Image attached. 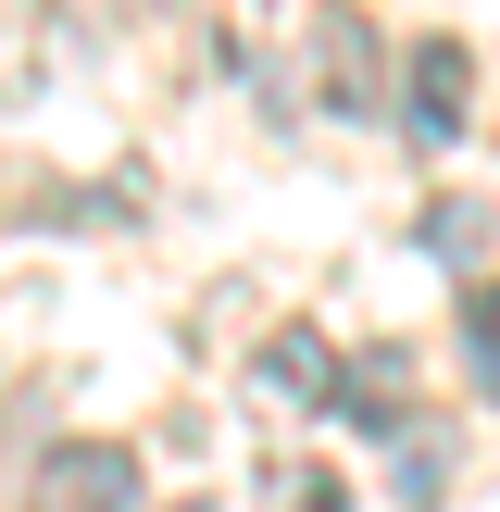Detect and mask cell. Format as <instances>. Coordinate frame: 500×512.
<instances>
[{"label": "cell", "mask_w": 500, "mask_h": 512, "mask_svg": "<svg viewBox=\"0 0 500 512\" xmlns=\"http://www.w3.org/2000/svg\"><path fill=\"white\" fill-rule=\"evenodd\" d=\"M25 512H150V475H138L125 438H63L25 475Z\"/></svg>", "instance_id": "6da1fadb"}, {"label": "cell", "mask_w": 500, "mask_h": 512, "mask_svg": "<svg viewBox=\"0 0 500 512\" xmlns=\"http://www.w3.org/2000/svg\"><path fill=\"white\" fill-rule=\"evenodd\" d=\"M463 113H475V50L463 38H413V50H400V138H413V150H450Z\"/></svg>", "instance_id": "7a4b0ae2"}, {"label": "cell", "mask_w": 500, "mask_h": 512, "mask_svg": "<svg viewBox=\"0 0 500 512\" xmlns=\"http://www.w3.org/2000/svg\"><path fill=\"white\" fill-rule=\"evenodd\" d=\"M313 75H325V113H350V125L388 100V50H375V25L350 13V0H338V13H313Z\"/></svg>", "instance_id": "3957f363"}, {"label": "cell", "mask_w": 500, "mask_h": 512, "mask_svg": "<svg viewBox=\"0 0 500 512\" xmlns=\"http://www.w3.org/2000/svg\"><path fill=\"white\" fill-rule=\"evenodd\" d=\"M400 375H413V363H400V350H363V363H338V425H350V438H413V400H400Z\"/></svg>", "instance_id": "277c9868"}, {"label": "cell", "mask_w": 500, "mask_h": 512, "mask_svg": "<svg viewBox=\"0 0 500 512\" xmlns=\"http://www.w3.org/2000/svg\"><path fill=\"white\" fill-rule=\"evenodd\" d=\"M250 375H263L275 400H338V350H325L313 325H275V338H263V363H250Z\"/></svg>", "instance_id": "5b68a950"}, {"label": "cell", "mask_w": 500, "mask_h": 512, "mask_svg": "<svg viewBox=\"0 0 500 512\" xmlns=\"http://www.w3.org/2000/svg\"><path fill=\"white\" fill-rule=\"evenodd\" d=\"M250 500H263V512H350V475H338V463H300V450H288V463H263V475H250Z\"/></svg>", "instance_id": "8992f818"}, {"label": "cell", "mask_w": 500, "mask_h": 512, "mask_svg": "<svg viewBox=\"0 0 500 512\" xmlns=\"http://www.w3.org/2000/svg\"><path fill=\"white\" fill-rule=\"evenodd\" d=\"M463 375L500 400V288H463Z\"/></svg>", "instance_id": "52a82bcc"}, {"label": "cell", "mask_w": 500, "mask_h": 512, "mask_svg": "<svg viewBox=\"0 0 500 512\" xmlns=\"http://www.w3.org/2000/svg\"><path fill=\"white\" fill-rule=\"evenodd\" d=\"M425 250H438V263H475V250H488V213H475V200H425V225H413Z\"/></svg>", "instance_id": "ba28073f"}, {"label": "cell", "mask_w": 500, "mask_h": 512, "mask_svg": "<svg viewBox=\"0 0 500 512\" xmlns=\"http://www.w3.org/2000/svg\"><path fill=\"white\" fill-rule=\"evenodd\" d=\"M438 475H450V463H438V438H425V425H413V438H400V500L425 512V500H438Z\"/></svg>", "instance_id": "9c48e42d"}]
</instances>
